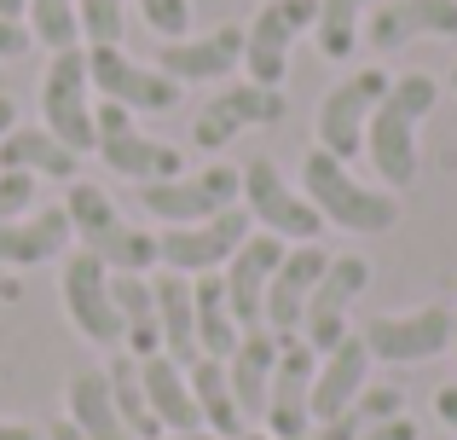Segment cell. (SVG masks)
Instances as JSON below:
<instances>
[{
    "mask_svg": "<svg viewBox=\"0 0 457 440\" xmlns=\"http://www.w3.org/2000/svg\"><path fill=\"white\" fill-rule=\"evenodd\" d=\"M365 290H370V261L365 255H330V267H324L319 290H312V302L302 313V342L312 353H330L342 336H353L347 313H353V302Z\"/></svg>",
    "mask_w": 457,
    "mask_h": 440,
    "instance_id": "cell-13",
    "label": "cell"
},
{
    "mask_svg": "<svg viewBox=\"0 0 457 440\" xmlns=\"http://www.w3.org/2000/svg\"><path fill=\"white\" fill-rule=\"evenodd\" d=\"M104 383H111V400H116V411H122V423H128L134 440H162L168 435L162 423H156L151 400H145V383H139V360H134V353H116V360L104 365Z\"/></svg>",
    "mask_w": 457,
    "mask_h": 440,
    "instance_id": "cell-31",
    "label": "cell"
},
{
    "mask_svg": "<svg viewBox=\"0 0 457 440\" xmlns=\"http://www.w3.org/2000/svg\"><path fill=\"white\" fill-rule=\"evenodd\" d=\"M116 290V313H122V342L134 360H151L162 353V325H156V290L145 272H111Z\"/></svg>",
    "mask_w": 457,
    "mask_h": 440,
    "instance_id": "cell-27",
    "label": "cell"
},
{
    "mask_svg": "<svg viewBox=\"0 0 457 440\" xmlns=\"http://www.w3.org/2000/svg\"><path fill=\"white\" fill-rule=\"evenodd\" d=\"M76 18H81V41H93V46H122L128 0H76Z\"/></svg>",
    "mask_w": 457,
    "mask_h": 440,
    "instance_id": "cell-34",
    "label": "cell"
},
{
    "mask_svg": "<svg viewBox=\"0 0 457 440\" xmlns=\"http://www.w3.org/2000/svg\"><path fill=\"white\" fill-rule=\"evenodd\" d=\"M0 440H41V429H29V423H0Z\"/></svg>",
    "mask_w": 457,
    "mask_h": 440,
    "instance_id": "cell-41",
    "label": "cell"
},
{
    "mask_svg": "<svg viewBox=\"0 0 457 440\" xmlns=\"http://www.w3.org/2000/svg\"><path fill=\"white\" fill-rule=\"evenodd\" d=\"M23 6H29V0H0V18H18L23 23Z\"/></svg>",
    "mask_w": 457,
    "mask_h": 440,
    "instance_id": "cell-43",
    "label": "cell"
},
{
    "mask_svg": "<svg viewBox=\"0 0 457 440\" xmlns=\"http://www.w3.org/2000/svg\"><path fill=\"white\" fill-rule=\"evenodd\" d=\"M312 371H319V353L302 336L278 342V371H272L267 418H261L272 440H307V429H312Z\"/></svg>",
    "mask_w": 457,
    "mask_h": 440,
    "instance_id": "cell-16",
    "label": "cell"
},
{
    "mask_svg": "<svg viewBox=\"0 0 457 440\" xmlns=\"http://www.w3.org/2000/svg\"><path fill=\"white\" fill-rule=\"evenodd\" d=\"M139 383H145V400H151L156 423H162L168 435H197L203 429V411H197V400H191L186 365H174L168 353H151V360H139Z\"/></svg>",
    "mask_w": 457,
    "mask_h": 440,
    "instance_id": "cell-24",
    "label": "cell"
},
{
    "mask_svg": "<svg viewBox=\"0 0 457 440\" xmlns=\"http://www.w3.org/2000/svg\"><path fill=\"white\" fill-rule=\"evenodd\" d=\"M284 87H261V81H237V87H220L191 122V145L197 151H226L237 134L249 128H272L284 122Z\"/></svg>",
    "mask_w": 457,
    "mask_h": 440,
    "instance_id": "cell-12",
    "label": "cell"
},
{
    "mask_svg": "<svg viewBox=\"0 0 457 440\" xmlns=\"http://www.w3.org/2000/svg\"><path fill=\"white\" fill-rule=\"evenodd\" d=\"M388 81L394 76L377 70V64H365L347 81H336V87L324 93V104H319V151H330L336 162H353L359 151H365V128H370V116H377Z\"/></svg>",
    "mask_w": 457,
    "mask_h": 440,
    "instance_id": "cell-8",
    "label": "cell"
},
{
    "mask_svg": "<svg viewBox=\"0 0 457 440\" xmlns=\"http://www.w3.org/2000/svg\"><path fill=\"white\" fill-rule=\"evenodd\" d=\"M191 313H197V353H209V360H232L237 348V319H232V302H226V284L220 272H203V278H191Z\"/></svg>",
    "mask_w": 457,
    "mask_h": 440,
    "instance_id": "cell-28",
    "label": "cell"
},
{
    "mask_svg": "<svg viewBox=\"0 0 457 440\" xmlns=\"http://www.w3.org/2000/svg\"><path fill=\"white\" fill-rule=\"evenodd\" d=\"M365 41L377 53L411 41H457V0H382L365 18Z\"/></svg>",
    "mask_w": 457,
    "mask_h": 440,
    "instance_id": "cell-19",
    "label": "cell"
},
{
    "mask_svg": "<svg viewBox=\"0 0 457 440\" xmlns=\"http://www.w3.org/2000/svg\"><path fill=\"white\" fill-rule=\"evenodd\" d=\"M272 371H278V336L267 325L244 330L226 360V377H232V394H237V411L244 423H261L267 418V394H272Z\"/></svg>",
    "mask_w": 457,
    "mask_h": 440,
    "instance_id": "cell-22",
    "label": "cell"
},
{
    "mask_svg": "<svg viewBox=\"0 0 457 440\" xmlns=\"http://www.w3.org/2000/svg\"><path fill=\"white\" fill-rule=\"evenodd\" d=\"M237 64H244V23H220L209 35H179V41H162V53H156V70L174 87L226 81Z\"/></svg>",
    "mask_w": 457,
    "mask_h": 440,
    "instance_id": "cell-18",
    "label": "cell"
},
{
    "mask_svg": "<svg viewBox=\"0 0 457 440\" xmlns=\"http://www.w3.org/2000/svg\"><path fill=\"white\" fill-rule=\"evenodd\" d=\"M370 348L365 336H342L330 353H319V371H312V429L330 418H342L359 394L370 388Z\"/></svg>",
    "mask_w": 457,
    "mask_h": 440,
    "instance_id": "cell-21",
    "label": "cell"
},
{
    "mask_svg": "<svg viewBox=\"0 0 457 440\" xmlns=\"http://www.w3.org/2000/svg\"><path fill=\"white\" fill-rule=\"evenodd\" d=\"M302 192L307 203L319 209L324 226H336V232H394L400 226V192H388V186H370L359 180L347 162H336L330 151L312 145L307 162H302Z\"/></svg>",
    "mask_w": 457,
    "mask_h": 440,
    "instance_id": "cell-2",
    "label": "cell"
},
{
    "mask_svg": "<svg viewBox=\"0 0 457 440\" xmlns=\"http://www.w3.org/2000/svg\"><path fill=\"white\" fill-rule=\"evenodd\" d=\"M64 215L76 226L81 249L99 255L111 272H151L156 267V237L145 226H128L122 209L111 203V192H99L93 180H76L64 197Z\"/></svg>",
    "mask_w": 457,
    "mask_h": 440,
    "instance_id": "cell-3",
    "label": "cell"
},
{
    "mask_svg": "<svg viewBox=\"0 0 457 440\" xmlns=\"http://www.w3.org/2000/svg\"><path fill=\"white\" fill-rule=\"evenodd\" d=\"M237 174H244V209L261 232L284 237V244H319V232H324L319 209L307 203L302 186L284 180V169L272 157H249Z\"/></svg>",
    "mask_w": 457,
    "mask_h": 440,
    "instance_id": "cell-6",
    "label": "cell"
},
{
    "mask_svg": "<svg viewBox=\"0 0 457 440\" xmlns=\"http://www.w3.org/2000/svg\"><path fill=\"white\" fill-rule=\"evenodd\" d=\"M23 23H29V41L53 46V53H64V46L81 41L76 0H29V6H23Z\"/></svg>",
    "mask_w": 457,
    "mask_h": 440,
    "instance_id": "cell-33",
    "label": "cell"
},
{
    "mask_svg": "<svg viewBox=\"0 0 457 440\" xmlns=\"http://www.w3.org/2000/svg\"><path fill=\"white\" fill-rule=\"evenodd\" d=\"M23 53H29V23L0 18V58H23Z\"/></svg>",
    "mask_w": 457,
    "mask_h": 440,
    "instance_id": "cell-37",
    "label": "cell"
},
{
    "mask_svg": "<svg viewBox=\"0 0 457 440\" xmlns=\"http://www.w3.org/2000/svg\"><path fill=\"white\" fill-rule=\"evenodd\" d=\"M81 157L53 139L46 128H12L0 139V174H46V180H76Z\"/></svg>",
    "mask_w": 457,
    "mask_h": 440,
    "instance_id": "cell-26",
    "label": "cell"
},
{
    "mask_svg": "<svg viewBox=\"0 0 457 440\" xmlns=\"http://www.w3.org/2000/svg\"><path fill=\"white\" fill-rule=\"evenodd\" d=\"M162 440H220V435H209V429H197V435H162Z\"/></svg>",
    "mask_w": 457,
    "mask_h": 440,
    "instance_id": "cell-44",
    "label": "cell"
},
{
    "mask_svg": "<svg viewBox=\"0 0 457 440\" xmlns=\"http://www.w3.org/2000/svg\"><path fill=\"white\" fill-rule=\"evenodd\" d=\"M64 307L76 319V330L99 348H122V313H116V290H111V267L87 249L64 261Z\"/></svg>",
    "mask_w": 457,
    "mask_h": 440,
    "instance_id": "cell-14",
    "label": "cell"
},
{
    "mask_svg": "<svg viewBox=\"0 0 457 440\" xmlns=\"http://www.w3.org/2000/svg\"><path fill=\"white\" fill-rule=\"evenodd\" d=\"M139 12H145V23L162 35V41L191 35V0H139Z\"/></svg>",
    "mask_w": 457,
    "mask_h": 440,
    "instance_id": "cell-35",
    "label": "cell"
},
{
    "mask_svg": "<svg viewBox=\"0 0 457 440\" xmlns=\"http://www.w3.org/2000/svg\"><path fill=\"white\" fill-rule=\"evenodd\" d=\"M359 440H423V435H417L411 418H394V423H377V429H365Z\"/></svg>",
    "mask_w": 457,
    "mask_h": 440,
    "instance_id": "cell-39",
    "label": "cell"
},
{
    "mask_svg": "<svg viewBox=\"0 0 457 440\" xmlns=\"http://www.w3.org/2000/svg\"><path fill=\"white\" fill-rule=\"evenodd\" d=\"M41 128L53 139H64L70 151H99V128H93V81H87V53L64 46L53 53L41 76Z\"/></svg>",
    "mask_w": 457,
    "mask_h": 440,
    "instance_id": "cell-5",
    "label": "cell"
},
{
    "mask_svg": "<svg viewBox=\"0 0 457 440\" xmlns=\"http://www.w3.org/2000/svg\"><path fill=\"white\" fill-rule=\"evenodd\" d=\"M35 203V174H0V220L29 215Z\"/></svg>",
    "mask_w": 457,
    "mask_h": 440,
    "instance_id": "cell-36",
    "label": "cell"
},
{
    "mask_svg": "<svg viewBox=\"0 0 457 440\" xmlns=\"http://www.w3.org/2000/svg\"><path fill=\"white\" fill-rule=\"evenodd\" d=\"M319 18V0H267L255 23H244V70L261 87H284L290 76V46L302 41Z\"/></svg>",
    "mask_w": 457,
    "mask_h": 440,
    "instance_id": "cell-9",
    "label": "cell"
},
{
    "mask_svg": "<svg viewBox=\"0 0 457 440\" xmlns=\"http://www.w3.org/2000/svg\"><path fill=\"white\" fill-rule=\"evenodd\" d=\"M440 104V81L428 76V70H405V76L388 81V93H382L377 116H370L365 128V157L370 169H377V180L388 186V192H405V186L417 180V128L435 116Z\"/></svg>",
    "mask_w": 457,
    "mask_h": 440,
    "instance_id": "cell-1",
    "label": "cell"
},
{
    "mask_svg": "<svg viewBox=\"0 0 457 440\" xmlns=\"http://www.w3.org/2000/svg\"><path fill=\"white\" fill-rule=\"evenodd\" d=\"M151 290H156L162 353H168L174 365H191V360H197V313H191V278H179V272H162Z\"/></svg>",
    "mask_w": 457,
    "mask_h": 440,
    "instance_id": "cell-29",
    "label": "cell"
},
{
    "mask_svg": "<svg viewBox=\"0 0 457 440\" xmlns=\"http://www.w3.org/2000/svg\"><path fill=\"white\" fill-rule=\"evenodd\" d=\"M76 237L64 203L53 209H35V215H18V220H0V267H41V261L64 255V244Z\"/></svg>",
    "mask_w": 457,
    "mask_h": 440,
    "instance_id": "cell-23",
    "label": "cell"
},
{
    "mask_svg": "<svg viewBox=\"0 0 457 440\" xmlns=\"http://www.w3.org/2000/svg\"><path fill=\"white\" fill-rule=\"evenodd\" d=\"M93 128H99V162H104L111 174H122V180L156 186V180H179V174H186V157H179V145L145 139L122 104L104 99L99 111H93Z\"/></svg>",
    "mask_w": 457,
    "mask_h": 440,
    "instance_id": "cell-7",
    "label": "cell"
},
{
    "mask_svg": "<svg viewBox=\"0 0 457 440\" xmlns=\"http://www.w3.org/2000/svg\"><path fill=\"white\" fill-rule=\"evenodd\" d=\"M446 87H452V93H457V64H452V76H446Z\"/></svg>",
    "mask_w": 457,
    "mask_h": 440,
    "instance_id": "cell-46",
    "label": "cell"
},
{
    "mask_svg": "<svg viewBox=\"0 0 457 440\" xmlns=\"http://www.w3.org/2000/svg\"><path fill=\"white\" fill-rule=\"evenodd\" d=\"M70 423H76L87 440H134L128 423H122V411H116V400H111L104 371H76L70 377Z\"/></svg>",
    "mask_w": 457,
    "mask_h": 440,
    "instance_id": "cell-30",
    "label": "cell"
},
{
    "mask_svg": "<svg viewBox=\"0 0 457 440\" xmlns=\"http://www.w3.org/2000/svg\"><path fill=\"white\" fill-rule=\"evenodd\" d=\"M186 383H191V400L203 411V429L220 435V440H244V411H237V394H232V377H226V360H197L186 365Z\"/></svg>",
    "mask_w": 457,
    "mask_h": 440,
    "instance_id": "cell-25",
    "label": "cell"
},
{
    "mask_svg": "<svg viewBox=\"0 0 457 440\" xmlns=\"http://www.w3.org/2000/svg\"><path fill=\"white\" fill-rule=\"evenodd\" d=\"M284 261V237L272 232H249L244 249L220 267V284H226V302H232V319L237 330H255L261 325V307H267V284Z\"/></svg>",
    "mask_w": 457,
    "mask_h": 440,
    "instance_id": "cell-20",
    "label": "cell"
},
{
    "mask_svg": "<svg viewBox=\"0 0 457 440\" xmlns=\"http://www.w3.org/2000/svg\"><path fill=\"white\" fill-rule=\"evenodd\" d=\"M12 128H18V99H12V93H0V139H6Z\"/></svg>",
    "mask_w": 457,
    "mask_h": 440,
    "instance_id": "cell-40",
    "label": "cell"
},
{
    "mask_svg": "<svg viewBox=\"0 0 457 440\" xmlns=\"http://www.w3.org/2000/svg\"><path fill=\"white\" fill-rule=\"evenodd\" d=\"M324 267H330V255H324L319 244H295V249H284L278 272H272V284H267V307H261V325H267L278 342L302 336V313H307L312 290H319Z\"/></svg>",
    "mask_w": 457,
    "mask_h": 440,
    "instance_id": "cell-17",
    "label": "cell"
},
{
    "mask_svg": "<svg viewBox=\"0 0 457 440\" xmlns=\"http://www.w3.org/2000/svg\"><path fill=\"white\" fill-rule=\"evenodd\" d=\"M452 360H457V319H452Z\"/></svg>",
    "mask_w": 457,
    "mask_h": 440,
    "instance_id": "cell-45",
    "label": "cell"
},
{
    "mask_svg": "<svg viewBox=\"0 0 457 440\" xmlns=\"http://www.w3.org/2000/svg\"><path fill=\"white\" fill-rule=\"evenodd\" d=\"M87 81L99 87V99L122 104V111H174L179 87L162 70L128 58L122 46H87Z\"/></svg>",
    "mask_w": 457,
    "mask_h": 440,
    "instance_id": "cell-15",
    "label": "cell"
},
{
    "mask_svg": "<svg viewBox=\"0 0 457 440\" xmlns=\"http://www.w3.org/2000/svg\"><path fill=\"white\" fill-rule=\"evenodd\" d=\"M435 418H440V429H446V435H457V383L435 388Z\"/></svg>",
    "mask_w": 457,
    "mask_h": 440,
    "instance_id": "cell-38",
    "label": "cell"
},
{
    "mask_svg": "<svg viewBox=\"0 0 457 440\" xmlns=\"http://www.w3.org/2000/svg\"><path fill=\"white\" fill-rule=\"evenodd\" d=\"M46 440H87V435H81V429H76V423H70V418H64V423H53V435H46Z\"/></svg>",
    "mask_w": 457,
    "mask_h": 440,
    "instance_id": "cell-42",
    "label": "cell"
},
{
    "mask_svg": "<svg viewBox=\"0 0 457 440\" xmlns=\"http://www.w3.org/2000/svg\"><path fill=\"white\" fill-rule=\"evenodd\" d=\"M452 302H423V307H405V313H377L365 319V348L377 365H428L440 353H452Z\"/></svg>",
    "mask_w": 457,
    "mask_h": 440,
    "instance_id": "cell-4",
    "label": "cell"
},
{
    "mask_svg": "<svg viewBox=\"0 0 457 440\" xmlns=\"http://www.w3.org/2000/svg\"><path fill=\"white\" fill-rule=\"evenodd\" d=\"M244 440H272V435H244Z\"/></svg>",
    "mask_w": 457,
    "mask_h": 440,
    "instance_id": "cell-47",
    "label": "cell"
},
{
    "mask_svg": "<svg viewBox=\"0 0 457 440\" xmlns=\"http://www.w3.org/2000/svg\"><path fill=\"white\" fill-rule=\"evenodd\" d=\"M145 197V215H156L162 226H197V220H214L226 209H237L244 197V174L214 162L203 174H179V180H156V186H139Z\"/></svg>",
    "mask_w": 457,
    "mask_h": 440,
    "instance_id": "cell-10",
    "label": "cell"
},
{
    "mask_svg": "<svg viewBox=\"0 0 457 440\" xmlns=\"http://www.w3.org/2000/svg\"><path fill=\"white\" fill-rule=\"evenodd\" d=\"M370 6H377V0H319V18H312V29H319V53L336 58V64L353 58Z\"/></svg>",
    "mask_w": 457,
    "mask_h": 440,
    "instance_id": "cell-32",
    "label": "cell"
},
{
    "mask_svg": "<svg viewBox=\"0 0 457 440\" xmlns=\"http://www.w3.org/2000/svg\"><path fill=\"white\" fill-rule=\"evenodd\" d=\"M249 226H255V220H249V209H226V215L197 220V226H168V232L156 237V261H162L168 272H179V278L220 272L226 261L244 249Z\"/></svg>",
    "mask_w": 457,
    "mask_h": 440,
    "instance_id": "cell-11",
    "label": "cell"
}]
</instances>
